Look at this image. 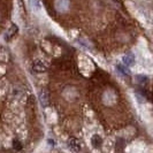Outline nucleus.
<instances>
[{"instance_id":"f257e3e1","label":"nucleus","mask_w":153,"mask_h":153,"mask_svg":"<svg viewBox=\"0 0 153 153\" xmlns=\"http://www.w3.org/2000/svg\"><path fill=\"white\" fill-rule=\"evenodd\" d=\"M31 68H32V70H33L35 73H38L39 74V73L46 71L47 65L45 63V61H43V60H40V59H37V60H35V61L32 62Z\"/></svg>"},{"instance_id":"f03ea898","label":"nucleus","mask_w":153,"mask_h":153,"mask_svg":"<svg viewBox=\"0 0 153 153\" xmlns=\"http://www.w3.org/2000/svg\"><path fill=\"white\" fill-rule=\"evenodd\" d=\"M55 8L58 12H66L69 8V0H56Z\"/></svg>"},{"instance_id":"7ed1b4c3","label":"nucleus","mask_w":153,"mask_h":153,"mask_svg":"<svg viewBox=\"0 0 153 153\" xmlns=\"http://www.w3.org/2000/svg\"><path fill=\"white\" fill-rule=\"evenodd\" d=\"M123 65L127 67H130L132 65H135V56L132 54H127L123 56Z\"/></svg>"},{"instance_id":"20e7f679","label":"nucleus","mask_w":153,"mask_h":153,"mask_svg":"<svg viewBox=\"0 0 153 153\" xmlns=\"http://www.w3.org/2000/svg\"><path fill=\"white\" fill-rule=\"evenodd\" d=\"M39 100H40V105L44 108H46L48 106V97H47V93L46 92H42L39 94Z\"/></svg>"},{"instance_id":"39448f33","label":"nucleus","mask_w":153,"mask_h":153,"mask_svg":"<svg viewBox=\"0 0 153 153\" xmlns=\"http://www.w3.org/2000/svg\"><path fill=\"white\" fill-rule=\"evenodd\" d=\"M19 31V28H17V25L16 24H13L12 25V28L8 30V32L6 33V37H5V39H7V40H9V39L12 38V37H14L15 36V33Z\"/></svg>"},{"instance_id":"423d86ee","label":"nucleus","mask_w":153,"mask_h":153,"mask_svg":"<svg viewBox=\"0 0 153 153\" xmlns=\"http://www.w3.org/2000/svg\"><path fill=\"white\" fill-rule=\"evenodd\" d=\"M29 5H30V7L32 9H35V10H39L40 9V4H39L38 0H30L29 1Z\"/></svg>"},{"instance_id":"0eeeda50","label":"nucleus","mask_w":153,"mask_h":153,"mask_svg":"<svg viewBox=\"0 0 153 153\" xmlns=\"http://www.w3.org/2000/svg\"><path fill=\"white\" fill-rule=\"evenodd\" d=\"M117 69L122 73V74H124V75H129V69H128V67L127 66H124L123 63H121V65H117Z\"/></svg>"},{"instance_id":"6e6552de","label":"nucleus","mask_w":153,"mask_h":153,"mask_svg":"<svg viewBox=\"0 0 153 153\" xmlns=\"http://www.w3.org/2000/svg\"><path fill=\"white\" fill-rule=\"evenodd\" d=\"M69 145L71 146V147H73L75 151H78V150L81 149V147H79V144L77 143L76 139H70V140H69Z\"/></svg>"},{"instance_id":"1a4fd4ad","label":"nucleus","mask_w":153,"mask_h":153,"mask_svg":"<svg viewBox=\"0 0 153 153\" xmlns=\"http://www.w3.org/2000/svg\"><path fill=\"white\" fill-rule=\"evenodd\" d=\"M92 142H93V144H94V145L98 146L100 143H101V138H100L99 136H97V135H96V136H93V138H92Z\"/></svg>"},{"instance_id":"9d476101","label":"nucleus","mask_w":153,"mask_h":153,"mask_svg":"<svg viewBox=\"0 0 153 153\" xmlns=\"http://www.w3.org/2000/svg\"><path fill=\"white\" fill-rule=\"evenodd\" d=\"M136 79L138 81V83H145V81H147V77L144 76V75H142V76H136Z\"/></svg>"}]
</instances>
